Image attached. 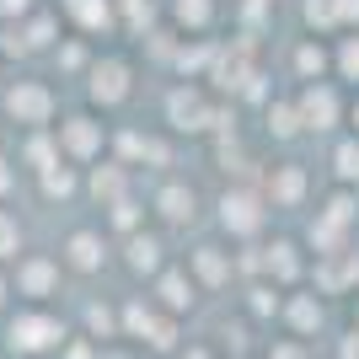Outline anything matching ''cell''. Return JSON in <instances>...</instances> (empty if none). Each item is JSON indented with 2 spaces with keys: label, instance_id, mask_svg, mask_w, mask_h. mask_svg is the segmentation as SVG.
<instances>
[{
  "label": "cell",
  "instance_id": "cell-4",
  "mask_svg": "<svg viewBox=\"0 0 359 359\" xmlns=\"http://www.w3.org/2000/svg\"><path fill=\"white\" fill-rule=\"evenodd\" d=\"M65 290L60 252H22L11 263V295H22V306H54Z\"/></svg>",
  "mask_w": 359,
  "mask_h": 359
},
{
  "label": "cell",
  "instance_id": "cell-11",
  "mask_svg": "<svg viewBox=\"0 0 359 359\" xmlns=\"http://www.w3.org/2000/svg\"><path fill=\"white\" fill-rule=\"evenodd\" d=\"M182 269L194 273V285L204 290V295H215V290H225L231 279H236V257L225 252V247H215V241H204V247H194L188 252V263Z\"/></svg>",
  "mask_w": 359,
  "mask_h": 359
},
{
  "label": "cell",
  "instance_id": "cell-5",
  "mask_svg": "<svg viewBox=\"0 0 359 359\" xmlns=\"http://www.w3.org/2000/svg\"><path fill=\"white\" fill-rule=\"evenodd\" d=\"M86 97H91V107H102V113L123 107L135 97V60H129V54H97L91 70H86Z\"/></svg>",
  "mask_w": 359,
  "mask_h": 359
},
{
  "label": "cell",
  "instance_id": "cell-20",
  "mask_svg": "<svg viewBox=\"0 0 359 359\" xmlns=\"http://www.w3.org/2000/svg\"><path fill=\"white\" fill-rule=\"evenodd\" d=\"M118 150H123V166H129V172H135L140 161H156V166L172 161V145H166V140H156V135H129V129H123V135H118Z\"/></svg>",
  "mask_w": 359,
  "mask_h": 359
},
{
  "label": "cell",
  "instance_id": "cell-17",
  "mask_svg": "<svg viewBox=\"0 0 359 359\" xmlns=\"http://www.w3.org/2000/svg\"><path fill=\"white\" fill-rule=\"evenodd\" d=\"M295 107H300V123H306V129H332V123H338V97H332V86H322V81H311Z\"/></svg>",
  "mask_w": 359,
  "mask_h": 359
},
{
  "label": "cell",
  "instance_id": "cell-32",
  "mask_svg": "<svg viewBox=\"0 0 359 359\" xmlns=\"http://www.w3.org/2000/svg\"><path fill=\"white\" fill-rule=\"evenodd\" d=\"M332 161H338V177L344 182H359V140H344L332 150Z\"/></svg>",
  "mask_w": 359,
  "mask_h": 359
},
{
  "label": "cell",
  "instance_id": "cell-8",
  "mask_svg": "<svg viewBox=\"0 0 359 359\" xmlns=\"http://www.w3.org/2000/svg\"><path fill=\"white\" fill-rule=\"evenodd\" d=\"M166 123L177 129V135H210V129H220V107L204 97L198 86H172L166 91Z\"/></svg>",
  "mask_w": 359,
  "mask_h": 359
},
{
  "label": "cell",
  "instance_id": "cell-13",
  "mask_svg": "<svg viewBox=\"0 0 359 359\" xmlns=\"http://www.w3.org/2000/svg\"><path fill=\"white\" fill-rule=\"evenodd\" d=\"M60 22H70L75 32H113L118 11L113 0H60Z\"/></svg>",
  "mask_w": 359,
  "mask_h": 359
},
{
  "label": "cell",
  "instance_id": "cell-3",
  "mask_svg": "<svg viewBox=\"0 0 359 359\" xmlns=\"http://www.w3.org/2000/svg\"><path fill=\"white\" fill-rule=\"evenodd\" d=\"M0 107H6V118H11L16 129L38 135V129H54V118H60V91L48 86V81H38V75H22V81L6 86Z\"/></svg>",
  "mask_w": 359,
  "mask_h": 359
},
{
  "label": "cell",
  "instance_id": "cell-16",
  "mask_svg": "<svg viewBox=\"0 0 359 359\" xmlns=\"http://www.w3.org/2000/svg\"><path fill=\"white\" fill-rule=\"evenodd\" d=\"M91 177H86V194L97 198V204H118V198H129V166L123 161H102V166H86Z\"/></svg>",
  "mask_w": 359,
  "mask_h": 359
},
{
  "label": "cell",
  "instance_id": "cell-41",
  "mask_svg": "<svg viewBox=\"0 0 359 359\" xmlns=\"http://www.w3.org/2000/svg\"><path fill=\"white\" fill-rule=\"evenodd\" d=\"M354 316H359V300H354Z\"/></svg>",
  "mask_w": 359,
  "mask_h": 359
},
{
  "label": "cell",
  "instance_id": "cell-23",
  "mask_svg": "<svg viewBox=\"0 0 359 359\" xmlns=\"http://www.w3.org/2000/svg\"><path fill=\"white\" fill-rule=\"evenodd\" d=\"M269 198L273 204H300V198H306V172H300V166H273L269 172Z\"/></svg>",
  "mask_w": 359,
  "mask_h": 359
},
{
  "label": "cell",
  "instance_id": "cell-37",
  "mask_svg": "<svg viewBox=\"0 0 359 359\" xmlns=\"http://www.w3.org/2000/svg\"><path fill=\"white\" fill-rule=\"evenodd\" d=\"M11 273H6V269H0V322H6V316H11Z\"/></svg>",
  "mask_w": 359,
  "mask_h": 359
},
{
  "label": "cell",
  "instance_id": "cell-27",
  "mask_svg": "<svg viewBox=\"0 0 359 359\" xmlns=\"http://www.w3.org/2000/svg\"><path fill=\"white\" fill-rule=\"evenodd\" d=\"M269 135H279V140H295L300 135V107L295 102H273L269 107Z\"/></svg>",
  "mask_w": 359,
  "mask_h": 359
},
{
  "label": "cell",
  "instance_id": "cell-7",
  "mask_svg": "<svg viewBox=\"0 0 359 359\" xmlns=\"http://www.w3.org/2000/svg\"><path fill=\"white\" fill-rule=\"evenodd\" d=\"M107 263H113V247H107L102 225H75L70 236L60 241V269L75 273V279H97Z\"/></svg>",
  "mask_w": 359,
  "mask_h": 359
},
{
  "label": "cell",
  "instance_id": "cell-29",
  "mask_svg": "<svg viewBox=\"0 0 359 359\" xmlns=\"http://www.w3.org/2000/svg\"><path fill=\"white\" fill-rule=\"evenodd\" d=\"M295 70L306 75V81H316V75L327 70V48H322V43H300V54H295Z\"/></svg>",
  "mask_w": 359,
  "mask_h": 359
},
{
  "label": "cell",
  "instance_id": "cell-26",
  "mask_svg": "<svg viewBox=\"0 0 359 359\" xmlns=\"http://www.w3.org/2000/svg\"><path fill=\"white\" fill-rule=\"evenodd\" d=\"M22 257V220L11 210H0V269Z\"/></svg>",
  "mask_w": 359,
  "mask_h": 359
},
{
  "label": "cell",
  "instance_id": "cell-9",
  "mask_svg": "<svg viewBox=\"0 0 359 359\" xmlns=\"http://www.w3.org/2000/svg\"><path fill=\"white\" fill-rule=\"evenodd\" d=\"M198 295H204V290L194 285V273L182 269V263H166V269L150 279V300H156L166 316H177V322L198 306Z\"/></svg>",
  "mask_w": 359,
  "mask_h": 359
},
{
  "label": "cell",
  "instance_id": "cell-18",
  "mask_svg": "<svg viewBox=\"0 0 359 359\" xmlns=\"http://www.w3.org/2000/svg\"><path fill=\"white\" fill-rule=\"evenodd\" d=\"M60 11H38L27 16V22H16V32H22V43H27V54H38V48H60Z\"/></svg>",
  "mask_w": 359,
  "mask_h": 359
},
{
  "label": "cell",
  "instance_id": "cell-25",
  "mask_svg": "<svg viewBox=\"0 0 359 359\" xmlns=\"http://www.w3.org/2000/svg\"><path fill=\"white\" fill-rule=\"evenodd\" d=\"M81 166H70V161H60V166H48L43 177H38V188H43V198H75L81 194V177H75Z\"/></svg>",
  "mask_w": 359,
  "mask_h": 359
},
{
  "label": "cell",
  "instance_id": "cell-35",
  "mask_svg": "<svg viewBox=\"0 0 359 359\" xmlns=\"http://www.w3.org/2000/svg\"><path fill=\"white\" fill-rule=\"evenodd\" d=\"M269 359H306V344H300V338H273Z\"/></svg>",
  "mask_w": 359,
  "mask_h": 359
},
{
  "label": "cell",
  "instance_id": "cell-21",
  "mask_svg": "<svg viewBox=\"0 0 359 359\" xmlns=\"http://www.w3.org/2000/svg\"><path fill=\"white\" fill-rule=\"evenodd\" d=\"M65 156H60V140L48 135V129H38V135H27L22 140V166H27V172H38V177H43L48 166H60Z\"/></svg>",
  "mask_w": 359,
  "mask_h": 359
},
{
  "label": "cell",
  "instance_id": "cell-39",
  "mask_svg": "<svg viewBox=\"0 0 359 359\" xmlns=\"http://www.w3.org/2000/svg\"><path fill=\"white\" fill-rule=\"evenodd\" d=\"M0 97H6V70H0Z\"/></svg>",
  "mask_w": 359,
  "mask_h": 359
},
{
  "label": "cell",
  "instance_id": "cell-14",
  "mask_svg": "<svg viewBox=\"0 0 359 359\" xmlns=\"http://www.w3.org/2000/svg\"><path fill=\"white\" fill-rule=\"evenodd\" d=\"M150 210L161 215L166 225H188V220L198 215V194L188 188V182H177V177H172V182H161V188L150 194Z\"/></svg>",
  "mask_w": 359,
  "mask_h": 359
},
{
  "label": "cell",
  "instance_id": "cell-22",
  "mask_svg": "<svg viewBox=\"0 0 359 359\" xmlns=\"http://www.w3.org/2000/svg\"><path fill=\"white\" fill-rule=\"evenodd\" d=\"M166 16H172V27H177V32H210L215 0H172V6H166Z\"/></svg>",
  "mask_w": 359,
  "mask_h": 359
},
{
  "label": "cell",
  "instance_id": "cell-10",
  "mask_svg": "<svg viewBox=\"0 0 359 359\" xmlns=\"http://www.w3.org/2000/svg\"><path fill=\"white\" fill-rule=\"evenodd\" d=\"M263 220H269V210H263V198H257L252 188H231V194H220V225L231 231V236L252 241L257 231H263Z\"/></svg>",
  "mask_w": 359,
  "mask_h": 359
},
{
  "label": "cell",
  "instance_id": "cell-31",
  "mask_svg": "<svg viewBox=\"0 0 359 359\" xmlns=\"http://www.w3.org/2000/svg\"><path fill=\"white\" fill-rule=\"evenodd\" d=\"M54 60H60V70H81V75L91 70V60H86V48L75 43V38H60V48H54Z\"/></svg>",
  "mask_w": 359,
  "mask_h": 359
},
{
  "label": "cell",
  "instance_id": "cell-36",
  "mask_svg": "<svg viewBox=\"0 0 359 359\" xmlns=\"http://www.w3.org/2000/svg\"><path fill=\"white\" fill-rule=\"evenodd\" d=\"M97 359H140V348H129V344H102V348H97Z\"/></svg>",
  "mask_w": 359,
  "mask_h": 359
},
{
  "label": "cell",
  "instance_id": "cell-33",
  "mask_svg": "<svg viewBox=\"0 0 359 359\" xmlns=\"http://www.w3.org/2000/svg\"><path fill=\"white\" fill-rule=\"evenodd\" d=\"M32 11H38V0H0V22H11V27H16V22H27Z\"/></svg>",
  "mask_w": 359,
  "mask_h": 359
},
{
  "label": "cell",
  "instance_id": "cell-28",
  "mask_svg": "<svg viewBox=\"0 0 359 359\" xmlns=\"http://www.w3.org/2000/svg\"><path fill=\"white\" fill-rule=\"evenodd\" d=\"M113 11H118V27H150L156 6L150 0H113Z\"/></svg>",
  "mask_w": 359,
  "mask_h": 359
},
{
  "label": "cell",
  "instance_id": "cell-34",
  "mask_svg": "<svg viewBox=\"0 0 359 359\" xmlns=\"http://www.w3.org/2000/svg\"><path fill=\"white\" fill-rule=\"evenodd\" d=\"M338 70H344L348 81H359V38H344V48H338Z\"/></svg>",
  "mask_w": 359,
  "mask_h": 359
},
{
  "label": "cell",
  "instance_id": "cell-24",
  "mask_svg": "<svg viewBox=\"0 0 359 359\" xmlns=\"http://www.w3.org/2000/svg\"><path fill=\"white\" fill-rule=\"evenodd\" d=\"M102 231H118V236H135V231H145V210H140V198H118V204H107Z\"/></svg>",
  "mask_w": 359,
  "mask_h": 359
},
{
  "label": "cell",
  "instance_id": "cell-30",
  "mask_svg": "<svg viewBox=\"0 0 359 359\" xmlns=\"http://www.w3.org/2000/svg\"><path fill=\"white\" fill-rule=\"evenodd\" d=\"M247 295H252V300H247V311H252V316H269V311L285 306V300H279V285H252Z\"/></svg>",
  "mask_w": 359,
  "mask_h": 359
},
{
  "label": "cell",
  "instance_id": "cell-19",
  "mask_svg": "<svg viewBox=\"0 0 359 359\" xmlns=\"http://www.w3.org/2000/svg\"><path fill=\"white\" fill-rule=\"evenodd\" d=\"M263 273H269L279 290H290L300 279V247H295V241H273V247H263Z\"/></svg>",
  "mask_w": 359,
  "mask_h": 359
},
{
  "label": "cell",
  "instance_id": "cell-40",
  "mask_svg": "<svg viewBox=\"0 0 359 359\" xmlns=\"http://www.w3.org/2000/svg\"><path fill=\"white\" fill-rule=\"evenodd\" d=\"M354 129H359V102H354Z\"/></svg>",
  "mask_w": 359,
  "mask_h": 359
},
{
  "label": "cell",
  "instance_id": "cell-6",
  "mask_svg": "<svg viewBox=\"0 0 359 359\" xmlns=\"http://www.w3.org/2000/svg\"><path fill=\"white\" fill-rule=\"evenodd\" d=\"M54 140H60V156L70 166H97L107 150V123L97 113H70L54 123Z\"/></svg>",
  "mask_w": 359,
  "mask_h": 359
},
{
  "label": "cell",
  "instance_id": "cell-2",
  "mask_svg": "<svg viewBox=\"0 0 359 359\" xmlns=\"http://www.w3.org/2000/svg\"><path fill=\"white\" fill-rule=\"evenodd\" d=\"M118 338L129 348H150V354H172L182 344V322L166 316L150 295H129L118 300Z\"/></svg>",
  "mask_w": 359,
  "mask_h": 359
},
{
  "label": "cell",
  "instance_id": "cell-38",
  "mask_svg": "<svg viewBox=\"0 0 359 359\" xmlns=\"http://www.w3.org/2000/svg\"><path fill=\"white\" fill-rule=\"evenodd\" d=\"M16 188V161H6V156H0V198L11 194Z\"/></svg>",
  "mask_w": 359,
  "mask_h": 359
},
{
  "label": "cell",
  "instance_id": "cell-1",
  "mask_svg": "<svg viewBox=\"0 0 359 359\" xmlns=\"http://www.w3.org/2000/svg\"><path fill=\"white\" fill-rule=\"evenodd\" d=\"M75 332L65 327V316L54 306H16L6 316V354L11 359H48L70 344Z\"/></svg>",
  "mask_w": 359,
  "mask_h": 359
},
{
  "label": "cell",
  "instance_id": "cell-12",
  "mask_svg": "<svg viewBox=\"0 0 359 359\" xmlns=\"http://www.w3.org/2000/svg\"><path fill=\"white\" fill-rule=\"evenodd\" d=\"M172 257H166V241L161 231H135V236H123V269L135 273V279H156Z\"/></svg>",
  "mask_w": 359,
  "mask_h": 359
},
{
  "label": "cell",
  "instance_id": "cell-15",
  "mask_svg": "<svg viewBox=\"0 0 359 359\" xmlns=\"http://www.w3.org/2000/svg\"><path fill=\"white\" fill-rule=\"evenodd\" d=\"M279 316H285V327L295 332L300 344H306V338H316V327H322V300H316V290H295V295L285 300V306H279Z\"/></svg>",
  "mask_w": 359,
  "mask_h": 359
}]
</instances>
